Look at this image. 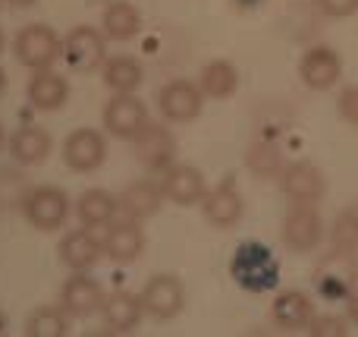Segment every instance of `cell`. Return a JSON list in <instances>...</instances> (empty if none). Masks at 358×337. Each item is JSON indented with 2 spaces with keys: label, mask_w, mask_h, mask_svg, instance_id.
I'll list each match as a JSON object with an SVG mask.
<instances>
[{
  "label": "cell",
  "mask_w": 358,
  "mask_h": 337,
  "mask_svg": "<svg viewBox=\"0 0 358 337\" xmlns=\"http://www.w3.org/2000/svg\"><path fill=\"white\" fill-rule=\"evenodd\" d=\"M229 271H233V281L248 294H264V290L277 287L280 281L277 259L261 243H242L229 262Z\"/></svg>",
  "instance_id": "obj_1"
},
{
  "label": "cell",
  "mask_w": 358,
  "mask_h": 337,
  "mask_svg": "<svg viewBox=\"0 0 358 337\" xmlns=\"http://www.w3.org/2000/svg\"><path fill=\"white\" fill-rule=\"evenodd\" d=\"M13 54H16V60L29 69L54 67L57 57H63V38L57 35L50 25L31 22V25H25V29H19L16 44H13Z\"/></svg>",
  "instance_id": "obj_2"
},
{
  "label": "cell",
  "mask_w": 358,
  "mask_h": 337,
  "mask_svg": "<svg viewBox=\"0 0 358 337\" xmlns=\"http://www.w3.org/2000/svg\"><path fill=\"white\" fill-rule=\"evenodd\" d=\"M22 214L35 231H57L66 224L69 218V195L60 186H35L25 193L22 199Z\"/></svg>",
  "instance_id": "obj_3"
},
{
  "label": "cell",
  "mask_w": 358,
  "mask_h": 337,
  "mask_svg": "<svg viewBox=\"0 0 358 337\" xmlns=\"http://www.w3.org/2000/svg\"><path fill=\"white\" fill-rule=\"evenodd\" d=\"M63 57L73 69L79 73H92L101 69L107 60V35H101L92 25H76L63 38Z\"/></svg>",
  "instance_id": "obj_4"
},
{
  "label": "cell",
  "mask_w": 358,
  "mask_h": 337,
  "mask_svg": "<svg viewBox=\"0 0 358 337\" xmlns=\"http://www.w3.org/2000/svg\"><path fill=\"white\" fill-rule=\"evenodd\" d=\"M358 281V259L352 249L336 246L315 268V284L324 296H349Z\"/></svg>",
  "instance_id": "obj_5"
},
{
  "label": "cell",
  "mask_w": 358,
  "mask_h": 337,
  "mask_svg": "<svg viewBox=\"0 0 358 337\" xmlns=\"http://www.w3.org/2000/svg\"><path fill=\"white\" fill-rule=\"evenodd\" d=\"M107 158V139L104 132L92 130V126H82V130H73L63 142V164L76 174H92L104 164Z\"/></svg>",
  "instance_id": "obj_6"
},
{
  "label": "cell",
  "mask_w": 358,
  "mask_h": 337,
  "mask_svg": "<svg viewBox=\"0 0 358 337\" xmlns=\"http://www.w3.org/2000/svg\"><path fill=\"white\" fill-rule=\"evenodd\" d=\"M324 240V221L315 205H302L292 202V208L283 218V243L292 252H311L317 249Z\"/></svg>",
  "instance_id": "obj_7"
},
{
  "label": "cell",
  "mask_w": 358,
  "mask_h": 337,
  "mask_svg": "<svg viewBox=\"0 0 358 337\" xmlns=\"http://www.w3.org/2000/svg\"><path fill=\"white\" fill-rule=\"evenodd\" d=\"M104 126L113 139L132 142L138 132L148 126V107L136 98V92L129 95H113L104 107Z\"/></svg>",
  "instance_id": "obj_8"
},
{
  "label": "cell",
  "mask_w": 358,
  "mask_h": 337,
  "mask_svg": "<svg viewBox=\"0 0 358 337\" xmlns=\"http://www.w3.org/2000/svg\"><path fill=\"white\" fill-rule=\"evenodd\" d=\"M145 315L157 322H170L182 312L185 306V287L176 275H155L142 290Z\"/></svg>",
  "instance_id": "obj_9"
},
{
  "label": "cell",
  "mask_w": 358,
  "mask_h": 337,
  "mask_svg": "<svg viewBox=\"0 0 358 337\" xmlns=\"http://www.w3.org/2000/svg\"><path fill=\"white\" fill-rule=\"evenodd\" d=\"M280 189L289 202H302V205H315L327 193V180H324L321 167H315L311 161H296L286 164L280 174Z\"/></svg>",
  "instance_id": "obj_10"
},
{
  "label": "cell",
  "mask_w": 358,
  "mask_h": 337,
  "mask_svg": "<svg viewBox=\"0 0 358 337\" xmlns=\"http://www.w3.org/2000/svg\"><path fill=\"white\" fill-rule=\"evenodd\" d=\"M157 107H161V114L170 123H189V120H195L201 114L204 92H201V85H195L189 79H173L161 88Z\"/></svg>",
  "instance_id": "obj_11"
},
{
  "label": "cell",
  "mask_w": 358,
  "mask_h": 337,
  "mask_svg": "<svg viewBox=\"0 0 358 337\" xmlns=\"http://www.w3.org/2000/svg\"><path fill=\"white\" fill-rule=\"evenodd\" d=\"M340 73H343L340 54H336L334 48H327V44L308 48L302 54V60H299V76H302V82L308 88H315V92L334 88L336 82H340Z\"/></svg>",
  "instance_id": "obj_12"
},
{
  "label": "cell",
  "mask_w": 358,
  "mask_h": 337,
  "mask_svg": "<svg viewBox=\"0 0 358 337\" xmlns=\"http://www.w3.org/2000/svg\"><path fill=\"white\" fill-rule=\"evenodd\" d=\"M104 287L94 277H88L85 271H76L60 290V306L66 309L73 319H88V315L101 312L104 306Z\"/></svg>",
  "instance_id": "obj_13"
},
{
  "label": "cell",
  "mask_w": 358,
  "mask_h": 337,
  "mask_svg": "<svg viewBox=\"0 0 358 337\" xmlns=\"http://www.w3.org/2000/svg\"><path fill=\"white\" fill-rule=\"evenodd\" d=\"M132 142H136V158L148 170H167L170 164H173V158H176L173 132H170L167 126H161V123H151V120H148V126L132 139Z\"/></svg>",
  "instance_id": "obj_14"
},
{
  "label": "cell",
  "mask_w": 358,
  "mask_h": 337,
  "mask_svg": "<svg viewBox=\"0 0 358 337\" xmlns=\"http://www.w3.org/2000/svg\"><path fill=\"white\" fill-rule=\"evenodd\" d=\"M164 199H170L173 205H198V202L208 195V183H204V174L192 164H170L164 170Z\"/></svg>",
  "instance_id": "obj_15"
},
{
  "label": "cell",
  "mask_w": 358,
  "mask_h": 337,
  "mask_svg": "<svg viewBox=\"0 0 358 337\" xmlns=\"http://www.w3.org/2000/svg\"><path fill=\"white\" fill-rule=\"evenodd\" d=\"M142 252H145V233L138 227V221L132 218L110 221L104 237V256L117 265H132Z\"/></svg>",
  "instance_id": "obj_16"
},
{
  "label": "cell",
  "mask_w": 358,
  "mask_h": 337,
  "mask_svg": "<svg viewBox=\"0 0 358 337\" xmlns=\"http://www.w3.org/2000/svg\"><path fill=\"white\" fill-rule=\"evenodd\" d=\"M201 208H204V218H208L210 224L220 227V231H229V227L239 224L242 212H245V199L239 195L236 183L227 180V183H220L214 193L204 195V199H201Z\"/></svg>",
  "instance_id": "obj_17"
},
{
  "label": "cell",
  "mask_w": 358,
  "mask_h": 337,
  "mask_svg": "<svg viewBox=\"0 0 358 337\" xmlns=\"http://www.w3.org/2000/svg\"><path fill=\"white\" fill-rule=\"evenodd\" d=\"M104 256V243L92 233V227H79V231H69L60 240V262L73 271H88L101 262Z\"/></svg>",
  "instance_id": "obj_18"
},
{
  "label": "cell",
  "mask_w": 358,
  "mask_h": 337,
  "mask_svg": "<svg viewBox=\"0 0 358 337\" xmlns=\"http://www.w3.org/2000/svg\"><path fill=\"white\" fill-rule=\"evenodd\" d=\"M161 202H164V189L157 186L155 180H136L120 193L117 208L132 221H145V218H155L161 212Z\"/></svg>",
  "instance_id": "obj_19"
},
{
  "label": "cell",
  "mask_w": 358,
  "mask_h": 337,
  "mask_svg": "<svg viewBox=\"0 0 358 337\" xmlns=\"http://www.w3.org/2000/svg\"><path fill=\"white\" fill-rule=\"evenodd\" d=\"M31 73L35 76L29 79V88H25L31 107H38V111H60L69 98V82L50 67L31 69Z\"/></svg>",
  "instance_id": "obj_20"
},
{
  "label": "cell",
  "mask_w": 358,
  "mask_h": 337,
  "mask_svg": "<svg viewBox=\"0 0 358 337\" xmlns=\"http://www.w3.org/2000/svg\"><path fill=\"white\" fill-rule=\"evenodd\" d=\"M271 315H273V325L283 328V331H302L315 319V303L302 290H286V294L277 296Z\"/></svg>",
  "instance_id": "obj_21"
},
{
  "label": "cell",
  "mask_w": 358,
  "mask_h": 337,
  "mask_svg": "<svg viewBox=\"0 0 358 337\" xmlns=\"http://www.w3.org/2000/svg\"><path fill=\"white\" fill-rule=\"evenodd\" d=\"M101 315H104V325L110 328V331H117V334L132 331V328L142 322V315H145L142 296L129 294V290H117V294H110L104 300Z\"/></svg>",
  "instance_id": "obj_22"
},
{
  "label": "cell",
  "mask_w": 358,
  "mask_h": 337,
  "mask_svg": "<svg viewBox=\"0 0 358 337\" xmlns=\"http://www.w3.org/2000/svg\"><path fill=\"white\" fill-rule=\"evenodd\" d=\"M50 149H54V139H50V132L41 130V126H22V130H16L10 139V155L16 158L22 167L44 164Z\"/></svg>",
  "instance_id": "obj_23"
},
{
  "label": "cell",
  "mask_w": 358,
  "mask_h": 337,
  "mask_svg": "<svg viewBox=\"0 0 358 337\" xmlns=\"http://www.w3.org/2000/svg\"><path fill=\"white\" fill-rule=\"evenodd\" d=\"M101 76H104V85L110 88L113 95H129V92H138V85H142V79H145V69L136 57L120 54V57L104 60Z\"/></svg>",
  "instance_id": "obj_24"
},
{
  "label": "cell",
  "mask_w": 358,
  "mask_h": 337,
  "mask_svg": "<svg viewBox=\"0 0 358 337\" xmlns=\"http://www.w3.org/2000/svg\"><path fill=\"white\" fill-rule=\"evenodd\" d=\"M104 35L110 41H132V38L142 32V13L129 4V0H113L110 6L104 10Z\"/></svg>",
  "instance_id": "obj_25"
},
{
  "label": "cell",
  "mask_w": 358,
  "mask_h": 337,
  "mask_svg": "<svg viewBox=\"0 0 358 337\" xmlns=\"http://www.w3.org/2000/svg\"><path fill=\"white\" fill-rule=\"evenodd\" d=\"M117 195H110L107 189H85L76 202V214H79L82 227H104L117 218Z\"/></svg>",
  "instance_id": "obj_26"
},
{
  "label": "cell",
  "mask_w": 358,
  "mask_h": 337,
  "mask_svg": "<svg viewBox=\"0 0 358 337\" xmlns=\"http://www.w3.org/2000/svg\"><path fill=\"white\" fill-rule=\"evenodd\" d=\"M201 92L204 98H214V101H227L236 95V88H239V73H236V67L229 60H210L208 67L201 69Z\"/></svg>",
  "instance_id": "obj_27"
},
{
  "label": "cell",
  "mask_w": 358,
  "mask_h": 337,
  "mask_svg": "<svg viewBox=\"0 0 358 337\" xmlns=\"http://www.w3.org/2000/svg\"><path fill=\"white\" fill-rule=\"evenodd\" d=\"M25 334L29 337H66L69 334V312L57 306H41L29 315L25 322Z\"/></svg>",
  "instance_id": "obj_28"
},
{
  "label": "cell",
  "mask_w": 358,
  "mask_h": 337,
  "mask_svg": "<svg viewBox=\"0 0 358 337\" xmlns=\"http://www.w3.org/2000/svg\"><path fill=\"white\" fill-rule=\"evenodd\" d=\"M245 164L255 177H280L283 174V155L273 142H255L245 155Z\"/></svg>",
  "instance_id": "obj_29"
},
{
  "label": "cell",
  "mask_w": 358,
  "mask_h": 337,
  "mask_svg": "<svg viewBox=\"0 0 358 337\" xmlns=\"http://www.w3.org/2000/svg\"><path fill=\"white\" fill-rule=\"evenodd\" d=\"M29 189V180L19 170H0V205H22Z\"/></svg>",
  "instance_id": "obj_30"
},
{
  "label": "cell",
  "mask_w": 358,
  "mask_h": 337,
  "mask_svg": "<svg viewBox=\"0 0 358 337\" xmlns=\"http://www.w3.org/2000/svg\"><path fill=\"white\" fill-rule=\"evenodd\" d=\"M336 246H343V249H352L358 252V205L346 208V212L336 218Z\"/></svg>",
  "instance_id": "obj_31"
},
{
  "label": "cell",
  "mask_w": 358,
  "mask_h": 337,
  "mask_svg": "<svg viewBox=\"0 0 358 337\" xmlns=\"http://www.w3.org/2000/svg\"><path fill=\"white\" fill-rule=\"evenodd\" d=\"M308 334H315V337H346L349 334V325H346V319H336V315H321V319H311V325H308Z\"/></svg>",
  "instance_id": "obj_32"
},
{
  "label": "cell",
  "mask_w": 358,
  "mask_h": 337,
  "mask_svg": "<svg viewBox=\"0 0 358 337\" xmlns=\"http://www.w3.org/2000/svg\"><path fill=\"white\" fill-rule=\"evenodd\" d=\"M336 111H340V117L346 120V123L358 126V85L343 88V95L336 98Z\"/></svg>",
  "instance_id": "obj_33"
},
{
  "label": "cell",
  "mask_w": 358,
  "mask_h": 337,
  "mask_svg": "<svg viewBox=\"0 0 358 337\" xmlns=\"http://www.w3.org/2000/svg\"><path fill=\"white\" fill-rule=\"evenodd\" d=\"M317 10H321L324 16L343 19V16H352V13H358V0H317Z\"/></svg>",
  "instance_id": "obj_34"
},
{
  "label": "cell",
  "mask_w": 358,
  "mask_h": 337,
  "mask_svg": "<svg viewBox=\"0 0 358 337\" xmlns=\"http://www.w3.org/2000/svg\"><path fill=\"white\" fill-rule=\"evenodd\" d=\"M346 309H349V319L358 322V294H349L346 296Z\"/></svg>",
  "instance_id": "obj_35"
},
{
  "label": "cell",
  "mask_w": 358,
  "mask_h": 337,
  "mask_svg": "<svg viewBox=\"0 0 358 337\" xmlns=\"http://www.w3.org/2000/svg\"><path fill=\"white\" fill-rule=\"evenodd\" d=\"M6 4H10V6H16V10H25V6H31V4H35V0H6Z\"/></svg>",
  "instance_id": "obj_36"
},
{
  "label": "cell",
  "mask_w": 358,
  "mask_h": 337,
  "mask_svg": "<svg viewBox=\"0 0 358 337\" xmlns=\"http://www.w3.org/2000/svg\"><path fill=\"white\" fill-rule=\"evenodd\" d=\"M3 95H6V73L0 69V98H3Z\"/></svg>",
  "instance_id": "obj_37"
},
{
  "label": "cell",
  "mask_w": 358,
  "mask_h": 337,
  "mask_svg": "<svg viewBox=\"0 0 358 337\" xmlns=\"http://www.w3.org/2000/svg\"><path fill=\"white\" fill-rule=\"evenodd\" d=\"M0 54H3V32H0Z\"/></svg>",
  "instance_id": "obj_38"
},
{
  "label": "cell",
  "mask_w": 358,
  "mask_h": 337,
  "mask_svg": "<svg viewBox=\"0 0 358 337\" xmlns=\"http://www.w3.org/2000/svg\"><path fill=\"white\" fill-rule=\"evenodd\" d=\"M0 142H3V126H0Z\"/></svg>",
  "instance_id": "obj_39"
},
{
  "label": "cell",
  "mask_w": 358,
  "mask_h": 337,
  "mask_svg": "<svg viewBox=\"0 0 358 337\" xmlns=\"http://www.w3.org/2000/svg\"><path fill=\"white\" fill-rule=\"evenodd\" d=\"M0 328H3V319H0Z\"/></svg>",
  "instance_id": "obj_40"
}]
</instances>
